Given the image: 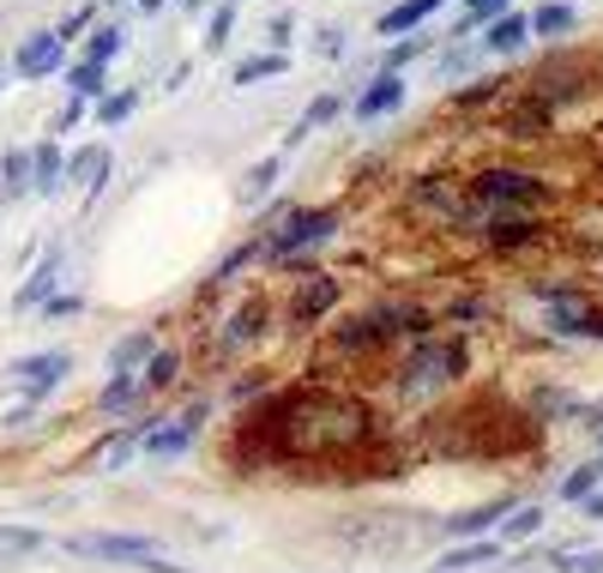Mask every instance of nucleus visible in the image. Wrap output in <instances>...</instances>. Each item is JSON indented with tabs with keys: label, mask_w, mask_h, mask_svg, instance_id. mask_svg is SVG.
Here are the masks:
<instances>
[{
	"label": "nucleus",
	"mask_w": 603,
	"mask_h": 573,
	"mask_svg": "<svg viewBox=\"0 0 603 573\" xmlns=\"http://www.w3.org/2000/svg\"><path fill=\"white\" fill-rule=\"evenodd\" d=\"M338 115H344V97H338V91H320L314 104H308L302 121L290 127V139H284V145H302L308 133H320V127H326V121H338Z\"/></svg>",
	"instance_id": "21"
},
{
	"label": "nucleus",
	"mask_w": 603,
	"mask_h": 573,
	"mask_svg": "<svg viewBox=\"0 0 603 573\" xmlns=\"http://www.w3.org/2000/svg\"><path fill=\"white\" fill-rule=\"evenodd\" d=\"M36 543H43L36 526H0V562H19V555L36 550Z\"/></svg>",
	"instance_id": "30"
},
{
	"label": "nucleus",
	"mask_w": 603,
	"mask_h": 573,
	"mask_svg": "<svg viewBox=\"0 0 603 573\" xmlns=\"http://www.w3.org/2000/svg\"><path fill=\"white\" fill-rule=\"evenodd\" d=\"M573 24H580V12H573L568 0H543V7L531 12V36H568Z\"/></svg>",
	"instance_id": "26"
},
{
	"label": "nucleus",
	"mask_w": 603,
	"mask_h": 573,
	"mask_svg": "<svg viewBox=\"0 0 603 573\" xmlns=\"http://www.w3.org/2000/svg\"><path fill=\"white\" fill-rule=\"evenodd\" d=\"M139 109V91H133V85H127V91H109V97H97V121L103 127H121L127 121V115H133Z\"/></svg>",
	"instance_id": "34"
},
{
	"label": "nucleus",
	"mask_w": 603,
	"mask_h": 573,
	"mask_svg": "<svg viewBox=\"0 0 603 573\" xmlns=\"http://www.w3.org/2000/svg\"><path fill=\"white\" fill-rule=\"evenodd\" d=\"M175 375H182V356H175V350H158V356H151L146 368H139V380H146V392H163V387H170Z\"/></svg>",
	"instance_id": "31"
},
{
	"label": "nucleus",
	"mask_w": 603,
	"mask_h": 573,
	"mask_svg": "<svg viewBox=\"0 0 603 573\" xmlns=\"http://www.w3.org/2000/svg\"><path fill=\"white\" fill-rule=\"evenodd\" d=\"M465 194H471L477 212H537V206L556 199V187H549L543 175H531V170H507V163H495V170L471 175Z\"/></svg>",
	"instance_id": "3"
},
{
	"label": "nucleus",
	"mask_w": 603,
	"mask_h": 573,
	"mask_svg": "<svg viewBox=\"0 0 603 573\" xmlns=\"http://www.w3.org/2000/svg\"><path fill=\"white\" fill-rule=\"evenodd\" d=\"M121 43H127V31H121V24H97V31H91V43H85V61H97V67H109V61L115 55H121Z\"/></svg>",
	"instance_id": "27"
},
{
	"label": "nucleus",
	"mask_w": 603,
	"mask_h": 573,
	"mask_svg": "<svg viewBox=\"0 0 603 573\" xmlns=\"http://www.w3.org/2000/svg\"><path fill=\"white\" fill-rule=\"evenodd\" d=\"M260 387H266V375H241V380H236V399H254Z\"/></svg>",
	"instance_id": "50"
},
{
	"label": "nucleus",
	"mask_w": 603,
	"mask_h": 573,
	"mask_svg": "<svg viewBox=\"0 0 603 573\" xmlns=\"http://www.w3.org/2000/svg\"><path fill=\"white\" fill-rule=\"evenodd\" d=\"M332 236H338V212L332 206H290L284 218L266 229L260 253L266 260H297V253L320 248V241H332Z\"/></svg>",
	"instance_id": "4"
},
{
	"label": "nucleus",
	"mask_w": 603,
	"mask_h": 573,
	"mask_svg": "<svg viewBox=\"0 0 603 573\" xmlns=\"http://www.w3.org/2000/svg\"><path fill=\"white\" fill-rule=\"evenodd\" d=\"M260 333H266V302L254 296V302H241V309L224 321V338H217V350H241V344H254Z\"/></svg>",
	"instance_id": "17"
},
{
	"label": "nucleus",
	"mask_w": 603,
	"mask_h": 573,
	"mask_svg": "<svg viewBox=\"0 0 603 573\" xmlns=\"http://www.w3.org/2000/svg\"><path fill=\"white\" fill-rule=\"evenodd\" d=\"M205 417H212V404H187L182 417H170V423H151V435L139 441V447H146L151 458H182L187 447H194L200 441V429H205Z\"/></svg>",
	"instance_id": "6"
},
{
	"label": "nucleus",
	"mask_w": 603,
	"mask_h": 573,
	"mask_svg": "<svg viewBox=\"0 0 603 573\" xmlns=\"http://www.w3.org/2000/svg\"><path fill=\"white\" fill-rule=\"evenodd\" d=\"M67 375H73V356H67V350H36V356H19V363H12V380H19L24 399H43V392H55Z\"/></svg>",
	"instance_id": "10"
},
{
	"label": "nucleus",
	"mask_w": 603,
	"mask_h": 573,
	"mask_svg": "<svg viewBox=\"0 0 603 573\" xmlns=\"http://www.w3.org/2000/svg\"><path fill=\"white\" fill-rule=\"evenodd\" d=\"M139 7H146V12H158V7H170V0H139Z\"/></svg>",
	"instance_id": "53"
},
{
	"label": "nucleus",
	"mask_w": 603,
	"mask_h": 573,
	"mask_svg": "<svg viewBox=\"0 0 603 573\" xmlns=\"http://www.w3.org/2000/svg\"><path fill=\"white\" fill-rule=\"evenodd\" d=\"M151 356H158V333H127V338L109 350V368H115V375H133V368L151 363Z\"/></svg>",
	"instance_id": "20"
},
{
	"label": "nucleus",
	"mask_w": 603,
	"mask_h": 573,
	"mask_svg": "<svg viewBox=\"0 0 603 573\" xmlns=\"http://www.w3.org/2000/svg\"><path fill=\"white\" fill-rule=\"evenodd\" d=\"M254 260H266V253H260V241H241V248H236V253H224V266H217V272H212V284H205V290H217V284H229V278H236V272H241V266H254Z\"/></svg>",
	"instance_id": "35"
},
{
	"label": "nucleus",
	"mask_w": 603,
	"mask_h": 573,
	"mask_svg": "<svg viewBox=\"0 0 603 573\" xmlns=\"http://www.w3.org/2000/svg\"><path fill=\"white\" fill-rule=\"evenodd\" d=\"M344 48V36H338V24H326V31H320V55H338Z\"/></svg>",
	"instance_id": "49"
},
{
	"label": "nucleus",
	"mask_w": 603,
	"mask_h": 573,
	"mask_svg": "<svg viewBox=\"0 0 603 573\" xmlns=\"http://www.w3.org/2000/svg\"><path fill=\"white\" fill-rule=\"evenodd\" d=\"M543 127H549V104H531L507 121V133H543Z\"/></svg>",
	"instance_id": "41"
},
{
	"label": "nucleus",
	"mask_w": 603,
	"mask_h": 573,
	"mask_svg": "<svg viewBox=\"0 0 603 573\" xmlns=\"http://www.w3.org/2000/svg\"><path fill=\"white\" fill-rule=\"evenodd\" d=\"M55 284H61V253H49V260L36 266L31 278H24V290H19V296H12V302H19V309H43L49 296H61Z\"/></svg>",
	"instance_id": "19"
},
{
	"label": "nucleus",
	"mask_w": 603,
	"mask_h": 573,
	"mask_svg": "<svg viewBox=\"0 0 603 573\" xmlns=\"http://www.w3.org/2000/svg\"><path fill=\"white\" fill-rule=\"evenodd\" d=\"M61 182H67V163H61V145L49 139V145L31 151V194H61Z\"/></svg>",
	"instance_id": "18"
},
{
	"label": "nucleus",
	"mask_w": 603,
	"mask_h": 573,
	"mask_svg": "<svg viewBox=\"0 0 603 573\" xmlns=\"http://www.w3.org/2000/svg\"><path fill=\"white\" fill-rule=\"evenodd\" d=\"M507 513H513V501H483V507H471V513L446 519V531H453V538H483V531L502 526Z\"/></svg>",
	"instance_id": "22"
},
{
	"label": "nucleus",
	"mask_w": 603,
	"mask_h": 573,
	"mask_svg": "<svg viewBox=\"0 0 603 573\" xmlns=\"http://www.w3.org/2000/svg\"><path fill=\"white\" fill-rule=\"evenodd\" d=\"M580 507H585V519H603V495H585Z\"/></svg>",
	"instance_id": "51"
},
{
	"label": "nucleus",
	"mask_w": 603,
	"mask_h": 573,
	"mask_svg": "<svg viewBox=\"0 0 603 573\" xmlns=\"http://www.w3.org/2000/svg\"><path fill=\"white\" fill-rule=\"evenodd\" d=\"M483 562H502V538H489V543H465V550H453L434 573H459V567H483Z\"/></svg>",
	"instance_id": "28"
},
{
	"label": "nucleus",
	"mask_w": 603,
	"mask_h": 573,
	"mask_svg": "<svg viewBox=\"0 0 603 573\" xmlns=\"http://www.w3.org/2000/svg\"><path fill=\"white\" fill-rule=\"evenodd\" d=\"M537 241H549V229L531 212H483V248L519 253V248H537Z\"/></svg>",
	"instance_id": "8"
},
{
	"label": "nucleus",
	"mask_w": 603,
	"mask_h": 573,
	"mask_svg": "<svg viewBox=\"0 0 603 573\" xmlns=\"http://www.w3.org/2000/svg\"><path fill=\"white\" fill-rule=\"evenodd\" d=\"M109 7H121V0H109Z\"/></svg>",
	"instance_id": "56"
},
{
	"label": "nucleus",
	"mask_w": 603,
	"mask_h": 573,
	"mask_svg": "<svg viewBox=\"0 0 603 573\" xmlns=\"http://www.w3.org/2000/svg\"><path fill=\"white\" fill-rule=\"evenodd\" d=\"M248 429L278 435L284 453L302 458H326V453H351L356 441H368V411L363 399H338V392H284L272 399L260 417H248Z\"/></svg>",
	"instance_id": "1"
},
{
	"label": "nucleus",
	"mask_w": 603,
	"mask_h": 573,
	"mask_svg": "<svg viewBox=\"0 0 603 573\" xmlns=\"http://www.w3.org/2000/svg\"><path fill=\"white\" fill-rule=\"evenodd\" d=\"M422 48H429V36H422V31H417V36H405V43H392V48H387V61H380V73H405L410 61L422 55Z\"/></svg>",
	"instance_id": "37"
},
{
	"label": "nucleus",
	"mask_w": 603,
	"mask_h": 573,
	"mask_svg": "<svg viewBox=\"0 0 603 573\" xmlns=\"http://www.w3.org/2000/svg\"><path fill=\"white\" fill-rule=\"evenodd\" d=\"M543 531V507H513L502 519V543H519V538H537Z\"/></svg>",
	"instance_id": "32"
},
{
	"label": "nucleus",
	"mask_w": 603,
	"mask_h": 573,
	"mask_svg": "<svg viewBox=\"0 0 603 573\" xmlns=\"http://www.w3.org/2000/svg\"><path fill=\"white\" fill-rule=\"evenodd\" d=\"M0 187H7V199L31 194V151H7V158H0Z\"/></svg>",
	"instance_id": "29"
},
{
	"label": "nucleus",
	"mask_w": 603,
	"mask_h": 573,
	"mask_svg": "<svg viewBox=\"0 0 603 573\" xmlns=\"http://www.w3.org/2000/svg\"><path fill=\"white\" fill-rule=\"evenodd\" d=\"M531 296L549 309V326H556L561 338H597L603 344V302H592V290H580V284H543V278H537Z\"/></svg>",
	"instance_id": "5"
},
{
	"label": "nucleus",
	"mask_w": 603,
	"mask_h": 573,
	"mask_svg": "<svg viewBox=\"0 0 603 573\" xmlns=\"http://www.w3.org/2000/svg\"><path fill=\"white\" fill-rule=\"evenodd\" d=\"M139 399H146V380H139V375H115L109 387L97 392V411H109V417H127V411H133Z\"/></svg>",
	"instance_id": "24"
},
{
	"label": "nucleus",
	"mask_w": 603,
	"mask_h": 573,
	"mask_svg": "<svg viewBox=\"0 0 603 573\" xmlns=\"http://www.w3.org/2000/svg\"><path fill=\"white\" fill-rule=\"evenodd\" d=\"M109 170H115L109 145H85V151H73V158H67V187L97 194V187H109Z\"/></svg>",
	"instance_id": "15"
},
{
	"label": "nucleus",
	"mask_w": 603,
	"mask_h": 573,
	"mask_svg": "<svg viewBox=\"0 0 603 573\" xmlns=\"http://www.w3.org/2000/svg\"><path fill=\"white\" fill-rule=\"evenodd\" d=\"M549 562H556V573H603V550H585V543H573V550H556Z\"/></svg>",
	"instance_id": "33"
},
{
	"label": "nucleus",
	"mask_w": 603,
	"mask_h": 573,
	"mask_svg": "<svg viewBox=\"0 0 603 573\" xmlns=\"http://www.w3.org/2000/svg\"><path fill=\"white\" fill-rule=\"evenodd\" d=\"M507 85H495V79H477L471 85V91H459V109H477V104H495V97H502Z\"/></svg>",
	"instance_id": "42"
},
{
	"label": "nucleus",
	"mask_w": 603,
	"mask_h": 573,
	"mask_svg": "<svg viewBox=\"0 0 603 573\" xmlns=\"http://www.w3.org/2000/svg\"><path fill=\"white\" fill-rule=\"evenodd\" d=\"M85 24H91V7H79V12H73V19H67V24H61V31H55V36H61V43H73V36H79Z\"/></svg>",
	"instance_id": "45"
},
{
	"label": "nucleus",
	"mask_w": 603,
	"mask_h": 573,
	"mask_svg": "<svg viewBox=\"0 0 603 573\" xmlns=\"http://www.w3.org/2000/svg\"><path fill=\"white\" fill-rule=\"evenodd\" d=\"M43 309H49V314H79V309H85V302H79V296H49V302H43Z\"/></svg>",
	"instance_id": "48"
},
{
	"label": "nucleus",
	"mask_w": 603,
	"mask_h": 573,
	"mask_svg": "<svg viewBox=\"0 0 603 573\" xmlns=\"http://www.w3.org/2000/svg\"><path fill=\"white\" fill-rule=\"evenodd\" d=\"M537 411L561 417V411H573V399H568V392H556V387H549V392H537Z\"/></svg>",
	"instance_id": "44"
},
{
	"label": "nucleus",
	"mask_w": 603,
	"mask_h": 573,
	"mask_svg": "<svg viewBox=\"0 0 603 573\" xmlns=\"http://www.w3.org/2000/svg\"><path fill=\"white\" fill-rule=\"evenodd\" d=\"M61 55H67V43H61L55 31H31L12 48V73H19V79H49V73H61Z\"/></svg>",
	"instance_id": "12"
},
{
	"label": "nucleus",
	"mask_w": 603,
	"mask_h": 573,
	"mask_svg": "<svg viewBox=\"0 0 603 573\" xmlns=\"http://www.w3.org/2000/svg\"><path fill=\"white\" fill-rule=\"evenodd\" d=\"M290 36H297V19H290V12H278V19L266 24V43H272L278 55H284V48H290Z\"/></svg>",
	"instance_id": "43"
},
{
	"label": "nucleus",
	"mask_w": 603,
	"mask_h": 573,
	"mask_svg": "<svg viewBox=\"0 0 603 573\" xmlns=\"http://www.w3.org/2000/svg\"><path fill=\"white\" fill-rule=\"evenodd\" d=\"M67 85H73V97H85V104H91V97L103 91V67H97V61H79V67L67 73Z\"/></svg>",
	"instance_id": "39"
},
{
	"label": "nucleus",
	"mask_w": 603,
	"mask_h": 573,
	"mask_svg": "<svg viewBox=\"0 0 603 573\" xmlns=\"http://www.w3.org/2000/svg\"><path fill=\"white\" fill-rule=\"evenodd\" d=\"M290 73V55H278V48H266V55H248L236 61V73H229V85H260V79H284Z\"/></svg>",
	"instance_id": "23"
},
{
	"label": "nucleus",
	"mask_w": 603,
	"mask_h": 573,
	"mask_svg": "<svg viewBox=\"0 0 603 573\" xmlns=\"http://www.w3.org/2000/svg\"><path fill=\"white\" fill-rule=\"evenodd\" d=\"M502 12H513V0H465V31H477V24H495Z\"/></svg>",
	"instance_id": "40"
},
{
	"label": "nucleus",
	"mask_w": 603,
	"mask_h": 573,
	"mask_svg": "<svg viewBox=\"0 0 603 573\" xmlns=\"http://www.w3.org/2000/svg\"><path fill=\"white\" fill-rule=\"evenodd\" d=\"M597 471H603V453H597Z\"/></svg>",
	"instance_id": "55"
},
{
	"label": "nucleus",
	"mask_w": 603,
	"mask_h": 573,
	"mask_svg": "<svg viewBox=\"0 0 603 573\" xmlns=\"http://www.w3.org/2000/svg\"><path fill=\"white\" fill-rule=\"evenodd\" d=\"M597 483H603V471H597V458H592V465L568 471V483H561V501H585V495H597Z\"/></svg>",
	"instance_id": "36"
},
{
	"label": "nucleus",
	"mask_w": 603,
	"mask_h": 573,
	"mask_svg": "<svg viewBox=\"0 0 603 573\" xmlns=\"http://www.w3.org/2000/svg\"><path fill=\"white\" fill-rule=\"evenodd\" d=\"M182 7H187V12H205V0H182Z\"/></svg>",
	"instance_id": "54"
},
{
	"label": "nucleus",
	"mask_w": 603,
	"mask_h": 573,
	"mask_svg": "<svg viewBox=\"0 0 603 573\" xmlns=\"http://www.w3.org/2000/svg\"><path fill=\"white\" fill-rule=\"evenodd\" d=\"M471 67V48H446L441 55V73H465Z\"/></svg>",
	"instance_id": "46"
},
{
	"label": "nucleus",
	"mask_w": 603,
	"mask_h": 573,
	"mask_svg": "<svg viewBox=\"0 0 603 573\" xmlns=\"http://www.w3.org/2000/svg\"><path fill=\"white\" fill-rule=\"evenodd\" d=\"M465 368H471L465 338H417L405 350L392 387H399V399H434V392L459 387V380H465Z\"/></svg>",
	"instance_id": "2"
},
{
	"label": "nucleus",
	"mask_w": 603,
	"mask_h": 573,
	"mask_svg": "<svg viewBox=\"0 0 603 573\" xmlns=\"http://www.w3.org/2000/svg\"><path fill=\"white\" fill-rule=\"evenodd\" d=\"M79 555H103V562H139V567H158V543L139 538V531H97V538H79L73 543Z\"/></svg>",
	"instance_id": "9"
},
{
	"label": "nucleus",
	"mask_w": 603,
	"mask_h": 573,
	"mask_svg": "<svg viewBox=\"0 0 603 573\" xmlns=\"http://www.w3.org/2000/svg\"><path fill=\"white\" fill-rule=\"evenodd\" d=\"M387 344H399V333H392V321L380 309L351 314V321H338V333H332V350L338 356H375V350H387Z\"/></svg>",
	"instance_id": "7"
},
{
	"label": "nucleus",
	"mask_w": 603,
	"mask_h": 573,
	"mask_svg": "<svg viewBox=\"0 0 603 573\" xmlns=\"http://www.w3.org/2000/svg\"><path fill=\"white\" fill-rule=\"evenodd\" d=\"M79 115H85V97H73V104H67V109H61V115H55V133H67V127H73V121H79Z\"/></svg>",
	"instance_id": "47"
},
{
	"label": "nucleus",
	"mask_w": 603,
	"mask_h": 573,
	"mask_svg": "<svg viewBox=\"0 0 603 573\" xmlns=\"http://www.w3.org/2000/svg\"><path fill=\"white\" fill-rule=\"evenodd\" d=\"M525 36H531V12H502L495 24H483V48L489 55H519Z\"/></svg>",
	"instance_id": "16"
},
{
	"label": "nucleus",
	"mask_w": 603,
	"mask_h": 573,
	"mask_svg": "<svg viewBox=\"0 0 603 573\" xmlns=\"http://www.w3.org/2000/svg\"><path fill=\"white\" fill-rule=\"evenodd\" d=\"M399 104H405V73H375V79L351 97V115L356 121H380V115H399Z\"/></svg>",
	"instance_id": "13"
},
{
	"label": "nucleus",
	"mask_w": 603,
	"mask_h": 573,
	"mask_svg": "<svg viewBox=\"0 0 603 573\" xmlns=\"http://www.w3.org/2000/svg\"><path fill=\"white\" fill-rule=\"evenodd\" d=\"M344 302V284L338 278H326V272H308L297 290H290V321L297 326H314V321H326L332 309Z\"/></svg>",
	"instance_id": "11"
},
{
	"label": "nucleus",
	"mask_w": 603,
	"mask_h": 573,
	"mask_svg": "<svg viewBox=\"0 0 603 573\" xmlns=\"http://www.w3.org/2000/svg\"><path fill=\"white\" fill-rule=\"evenodd\" d=\"M585 423H592V435L603 441V404H592V411H585Z\"/></svg>",
	"instance_id": "52"
},
{
	"label": "nucleus",
	"mask_w": 603,
	"mask_h": 573,
	"mask_svg": "<svg viewBox=\"0 0 603 573\" xmlns=\"http://www.w3.org/2000/svg\"><path fill=\"white\" fill-rule=\"evenodd\" d=\"M278 175H284V151H278V158H260L248 175H241V206H260V199L278 187Z\"/></svg>",
	"instance_id": "25"
},
{
	"label": "nucleus",
	"mask_w": 603,
	"mask_h": 573,
	"mask_svg": "<svg viewBox=\"0 0 603 573\" xmlns=\"http://www.w3.org/2000/svg\"><path fill=\"white\" fill-rule=\"evenodd\" d=\"M229 31H236V0H224V7L205 19V48H224L229 43Z\"/></svg>",
	"instance_id": "38"
},
{
	"label": "nucleus",
	"mask_w": 603,
	"mask_h": 573,
	"mask_svg": "<svg viewBox=\"0 0 603 573\" xmlns=\"http://www.w3.org/2000/svg\"><path fill=\"white\" fill-rule=\"evenodd\" d=\"M441 7H446V0H399V7H387V12L375 19V31H380V36H417Z\"/></svg>",
	"instance_id": "14"
}]
</instances>
